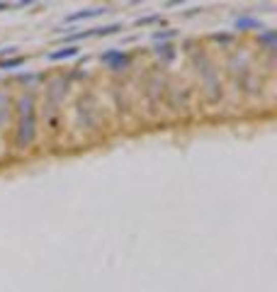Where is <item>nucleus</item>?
<instances>
[{
    "instance_id": "6e6552de",
    "label": "nucleus",
    "mask_w": 277,
    "mask_h": 292,
    "mask_svg": "<svg viewBox=\"0 0 277 292\" xmlns=\"http://www.w3.org/2000/svg\"><path fill=\"white\" fill-rule=\"evenodd\" d=\"M168 37H175V32L173 30H168V32H156L153 39H168Z\"/></svg>"
},
{
    "instance_id": "423d86ee",
    "label": "nucleus",
    "mask_w": 277,
    "mask_h": 292,
    "mask_svg": "<svg viewBox=\"0 0 277 292\" xmlns=\"http://www.w3.org/2000/svg\"><path fill=\"white\" fill-rule=\"evenodd\" d=\"M22 64H24V59L17 56V59H8V61H3L0 68H17V66H22Z\"/></svg>"
},
{
    "instance_id": "f03ea898",
    "label": "nucleus",
    "mask_w": 277,
    "mask_h": 292,
    "mask_svg": "<svg viewBox=\"0 0 277 292\" xmlns=\"http://www.w3.org/2000/svg\"><path fill=\"white\" fill-rule=\"evenodd\" d=\"M102 12H107V8H93V10H80V12H73V15H68L64 22L71 24V22H80V20H90V17H98Z\"/></svg>"
},
{
    "instance_id": "0eeeda50",
    "label": "nucleus",
    "mask_w": 277,
    "mask_h": 292,
    "mask_svg": "<svg viewBox=\"0 0 277 292\" xmlns=\"http://www.w3.org/2000/svg\"><path fill=\"white\" fill-rule=\"evenodd\" d=\"M95 32H76V34H68L66 42H78V39H88V37H93Z\"/></svg>"
},
{
    "instance_id": "f257e3e1",
    "label": "nucleus",
    "mask_w": 277,
    "mask_h": 292,
    "mask_svg": "<svg viewBox=\"0 0 277 292\" xmlns=\"http://www.w3.org/2000/svg\"><path fill=\"white\" fill-rule=\"evenodd\" d=\"M102 64H107L110 68L119 71V68H124L127 64H129V56L122 54L119 49H110V51H105V54H102Z\"/></svg>"
},
{
    "instance_id": "39448f33",
    "label": "nucleus",
    "mask_w": 277,
    "mask_h": 292,
    "mask_svg": "<svg viewBox=\"0 0 277 292\" xmlns=\"http://www.w3.org/2000/svg\"><path fill=\"white\" fill-rule=\"evenodd\" d=\"M122 27L119 24H110V27H102V30H95V34L98 37H107V34H114V32H119Z\"/></svg>"
},
{
    "instance_id": "1a4fd4ad",
    "label": "nucleus",
    "mask_w": 277,
    "mask_h": 292,
    "mask_svg": "<svg viewBox=\"0 0 277 292\" xmlns=\"http://www.w3.org/2000/svg\"><path fill=\"white\" fill-rule=\"evenodd\" d=\"M158 20H161V17H156L153 15V17H144V20H139L136 24H148V22H158Z\"/></svg>"
},
{
    "instance_id": "7ed1b4c3",
    "label": "nucleus",
    "mask_w": 277,
    "mask_h": 292,
    "mask_svg": "<svg viewBox=\"0 0 277 292\" xmlns=\"http://www.w3.org/2000/svg\"><path fill=\"white\" fill-rule=\"evenodd\" d=\"M73 56H78L76 46H66V49H58V51H51V54H49L51 61H64V59H73Z\"/></svg>"
},
{
    "instance_id": "20e7f679",
    "label": "nucleus",
    "mask_w": 277,
    "mask_h": 292,
    "mask_svg": "<svg viewBox=\"0 0 277 292\" xmlns=\"http://www.w3.org/2000/svg\"><path fill=\"white\" fill-rule=\"evenodd\" d=\"M236 27L238 30H245V27H260L258 20H251V17H241V20H236Z\"/></svg>"
},
{
    "instance_id": "9d476101",
    "label": "nucleus",
    "mask_w": 277,
    "mask_h": 292,
    "mask_svg": "<svg viewBox=\"0 0 277 292\" xmlns=\"http://www.w3.org/2000/svg\"><path fill=\"white\" fill-rule=\"evenodd\" d=\"M8 8H10L8 3H0V10H8Z\"/></svg>"
}]
</instances>
